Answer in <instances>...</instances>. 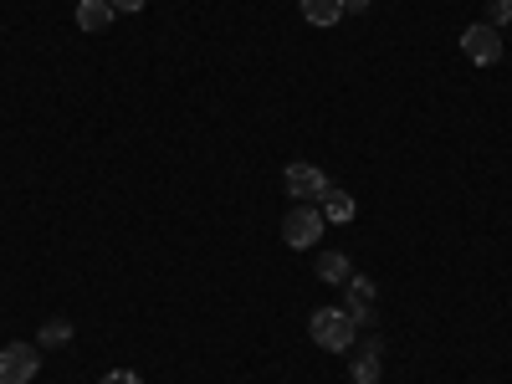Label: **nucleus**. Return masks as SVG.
I'll return each instance as SVG.
<instances>
[{"mask_svg": "<svg viewBox=\"0 0 512 384\" xmlns=\"http://www.w3.org/2000/svg\"><path fill=\"white\" fill-rule=\"evenodd\" d=\"M369 11V0H344V16H364Z\"/></svg>", "mask_w": 512, "mask_h": 384, "instance_id": "nucleus-16", "label": "nucleus"}, {"mask_svg": "<svg viewBox=\"0 0 512 384\" xmlns=\"http://www.w3.org/2000/svg\"><path fill=\"white\" fill-rule=\"evenodd\" d=\"M113 16H118V11L108 6V0H82V6H77V26H82V31H93V36L108 31Z\"/></svg>", "mask_w": 512, "mask_h": 384, "instance_id": "nucleus-9", "label": "nucleus"}, {"mask_svg": "<svg viewBox=\"0 0 512 384\" xmlns=\"http://www.w3.org/2000/svg\"><path fill=\"white\" fill-rule=\"evenodd\" d=\"M323 226H328V221H323L318 205H292L287 221H282V241H287L292 251H308V246H318Z\"/></svg>", "mask_w": 512, "mask_h": 384, "instance_id": "nucleus-2", "label": "nucleus"}, {"mask_svg": "<svg viewBox=\"0 0 512 384\" xmlns=\"http://www.w3.org/2000/svg\"><path fill=\"white\" fill-rule=\"evenodd\" d=\"M354 216H359L354 195H344V190H328V195H323V221H328V226H349Z\"/></svg>", "mask_w": 512, "mask_h": 384, "instance_id": "nucleus-10", "label": "nucleus"}, {"mask_svg": "<svg viewBox=\"0 0 512 384\" xmlns=\"http://www.w3.org/2000/svg\"><path fill=\"white\" fill-rule=\"evenodd\" d=\"M318 277L333 282V287H344V282L354 277V262H349L344 251H323V256H318Z\"/></svg>", "mask_w": 512, "mask_h": 384, "instance_id": "nucleus-11", "label": "nucleus"}, {"mask_svg": "<svg viewBox=\"0 0 512 384\" xmlns=\"http://www.w3.org/2000/svg\"><path fill=\"white\" fill-rule=\"evenodd\" d=\"M41 369V349L36 344H6L0 349V384H31Z\"/></svg>", "mask_w": 512, "mask_h": 384, "instance_id": "nucleus-5", "label": "nucleus"}, {"mask_svg": "<svg viewBox=\"0 0 512 384\" xmlns=\"http://www.w3.org/2000/svg\"><path fill=\"white\" fill-rule=\"evenodd\" d=\"M282 180H287L292 205H313V200H323V195L333 190L318 164H287V169H282Z\"/></svg>", "mask_w": 512, "mask_h": 384, "instance_id": "nucleus-3", "label": "nucleus"}, {"mask_svg": "<svg viewBox=\"0 0 512 384\" xmlns=\"http://www.w3.org/2000/svg\"><path fill=\"white\" fill-rule=\"evenodd\" d=\"M297 11H303L308 26H338L344 21V0H297Z\"/></svg>", "mask_w": 512, "mask_h": 384, "instance_id": "nucleus-8", "label": "nucleus"}, {"mask_svg": "<svg viewBox=\"0 0 512 384\" xmlns=\"http://www.w3.org/2000/svg\"><path fill=\"white\" fill-rule=\"evenodd\" d=\"M507 21H512V0H492V6H487V26H497V31H502Z\"/></svg>", "mask_w": 512, "mask_h": 384, "instance_id": "nucleus-13", "label": "nucleus"}, {"mask_svg": "<svg viewBox=\"0 0 512 384\" xmlns=\"http://www.w3.org/2000/svg\"><path fill=\"white\" fill-rule=\"evenodd\" d=\"M62 344H72V318H47L41 323L36 349H62Z\"/></svg>", "mask_w": 512, "mask_h": 384, "instance_id": "nucleus-12", "label": "nucleus"}, {"mask_svg": "<svg viewBox=\"0 0 512 384\" xmlns=\"http://www.w3.org/2000/svg\"><path fill=\"white\" fill-rule=\"evenodd\" d=\"M379 369H384V349H379V338H369V344L354 354V384H379Z\"/></svg>", "mask_w": 512, "mask_h": 384, "instance_id": "nucleus-7", "label": "nucleus"}, {"mask_svg": "<svg viewBox=\"0 0 512 384\" xmlns=\"http://www.w3.org/2000/svg\"><path fill=\"white\" fill-rule=\"evenodd\" d=\"M108 6H113V11H144L149 0H108Z\"/></svg>", "mask_w": 512, "mask_h": 384, "instance_id": "nucleus-15", "label": "nucleus"}, {"mask_svg": "<svg viewBox=\"0 0 512 384\" xmlns=\"http://www.w3.org/2000/svg\"><path fill=\"white\" fill-rule=\"evenodd\" d=\"M308 333H313V344L328 349V354H349L354 349V338H359V323L349 318V308H318L308 318Z\"/></svg>", "mask_w": 512, "mask_h": 384, "instance_id": "nucleus-1", "label": "nucleus"}, {"mask_svg": "<svg viewBox=\"0 0 512 384\" xmlns=\"http://www.w3.org/2000/svg\"><path fill=\"white\" fill-rule=\"evenodd\" d=\"M461 57H466V62H477V67L502 62V31H497V26H487V21L466 26V31H461Z\"/></svg>", "mask_w": 512, "mask_h": 384, "instance_id": "nucleus-4", "label": "nucleus"}, {"mask_svg": "<svg viewBox=\"0 0 512 384\" xmlns=\"http://www.w3.org/2000/svg\"><path fill=\"white\" fill-rule=\"evenodd\" d=\"M344 308H349L354 323H369L374 318V282L369 277H349L344 282Z\"/></svg>", "mask_w": 512, "mask_h": 384, "instance_id": "nucleus-6", "label": "nucleus"}, {"mask_svg": "<svg viewBox=\"0 0 512 384\" xmlns=\"http://www.w3.org/2000/svg\"><path fill=\"white\" fill-rule=\"evenodd\" d=\"M98 384H144V379H139L134 369H113V374H103Z\"/></svg>", "mask_w": 512, "mask_h": 384, "instance_id": "nucleus-14", "label": "nucleus"}]
</instances>
